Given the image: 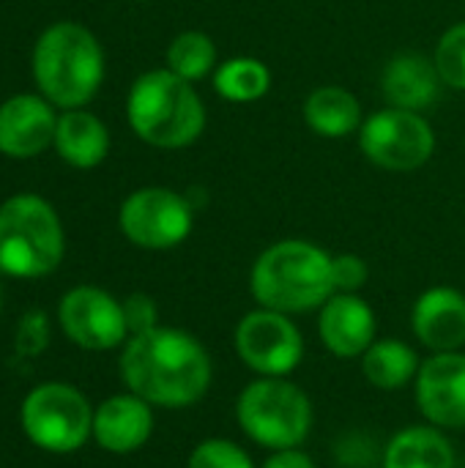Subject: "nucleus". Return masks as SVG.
Here are the masks:
<instances>
[{
  "label": "nucleus",
  "instance_id": "f257e3e1",
  "mask_svg": "<svg viewBox=\"0 0 465 468\" xmlns=\"http://www.w3.org/2000/svg\"><path fill=\"white\" fill-rule=\"evenodd\" d=\"M121 378L129 392L153 409L181 411L197 406L214 384L208 348L186 329L153 326L132 335L121 351Z\"/></svg>",
  "mask_w": 465,
  "mask_h": 468
},
{
  "label": "nucleus",
  "instance_id": "f03ea898",
  "mask_svg": "<svg viewBox=\"0 0 465 468\" xmlns=\"http://www.w3.org/2000/svg\"><path fill=\"white\" fill-rule=\"evenodd\" d=\"M249 293L258 307L285 315L321 310L337 291L332 255L304 239H285L266 247L249 271Z\"/></svg>",
  "mask_w": 465,
  "mask_h": 468
},
{
  "label": "nucleus",
  "instance_id": "7ed1b4c3",
  "mask_svg": "<svg viewBox=\"0 0 465 468\" xmlns=\"http://www.w3.org/2000/svg\"><path fill=\"white\" fill-rule=\"evenodd\" d=\"M132 132L156 148H186L206 129V104L189 80L153 69L134 80L126 99Z\"/></svg>",
  "mask_w": 465,
  "mask_h": 468
},
{
  "label": "nucleus",
  "instance_id": "20e7f679",
  "mask_svg": "<svg viewBox=\"0 0 465 468\" xmlns=\"http://www.w3.org/2000/svg\"><path fill=\"white\" fill-rule=\"evenodd\" d=\"M33 77L47 101L63 110H79L96 96L104 80L99 38L79 22L47 27L33 49Z\"/></svg>",
  "mask_w": 465,
  "mask_h": 468
},
{
  "label": "nucleus",
  "instance_id": "39448f33",
  "mask_svg": "<svg viewBox=\"0 0 465 468\" xmlns=\"http://www.w3.org/2000/svg\"><path fill=\"white\" fill-rule=\"evenodd\" d=\"M233 414L238 431L269 452L304 447L315 425L310 395L291 378L255 376L238 392Z\"/></svg>",
  "mask_w": 465,
  "mask_h": 468
},
{
  "label": "nucleus",
  "instance_id": "423d86ee",
  "mask_svg": "<svg viewBox=\"0 0 465 468\" xmlns=\"http://www.w3.org/2000/svg\"><path fill=\"white\" fill-rule=\"evenodd\" d=\"M66 239L55 208L38 195L0 206V271L19 280L47 277L63 261Z\"/></svg>",
  "mask_w": 465,
  "mask_h": 468
},
{
  "label": "nucleus",
  "instance_id": "0eeeda50",
  "mask_svg": "<svg viewBox=\"0 0 465 468\" xmlns=\"http://www.w3.org/2000/svg\"><path fill=\"white\" fill-rule=\"evenodd\" d=\"M22 431L44 452H77L93 436V406L69 384H41L22 403Z\"/></svg>",
  "mask_w": 465,
  "mask_h": 468
},
{
  "label": "nucleus",
  "instance_id": "6e6552de",
  "mask_svg": "<svg viewBox=\"0 0 465 468\" xmlns=\"http://www.w3.org/2000/svg\"><path fill=\"white\" fill-rule=\"evenodd\" d=\"M233 351L238 362L260 378H291L304 362L307 343L293 315L255 307L238 318Z\"/></svg>",
  "mask_w": 465,
  "mask_h": 468
},
{
  "label": "nucleus",
  "instance_id": "1a4fd4ad",
  "mask_svg": "<svg viewBox=\"0 0 465 468\" xmlns=\"http://www.w3.org/2000/svg\"><path fill=\"white\" fill-rule=\"evenodd\" d=\"M359 145L373 165L392 173H411L433 156L436 134L422 112L386 107L362 123Z\"/></svg>",
  "mask_w": 465,
  "mask_h": 468
},
{
  "label": "nucleus",
  "instance_id": "9d476101",
  "mask_svg": "<svg viewBox=\"0 0 465 468\" xmlns=\"http://www.w3.org/2000/svg\"><path fill=\"white\" fill-rule=\"evenodd\" d=\"M118 222L134 247L162 252L189 239L195 211L184 195L164 186H145L123 200Z\"/></svg>",
  "mask_w": 465,
  "mask_h": 468
},
{
  "label": "nucleus",
  "instance_id": "9b49d317",
  "mask_svg": "<svg viewBox=\"0 0 465 468\" xmlns=\"http://www.w3.org/2000/svg\"><path fill=\"white\" fill-rule=\"evenodd\" d=\"M63 335L85 351H112L129 340L123 302L96 285L71 288L58 307Z\"/></svg>",
  "mask_w": 465,
  "mask_h": 468
},
{
  "label": "nucleus",
  "instance_id": "f8f14e48",
  "mask_svg": "<svg viewBox=\"0 0 465 468\" xmlns=\"http://www.w3.org/2000/svg\"><path fill=\"white\" fill-rule=\"evenodd\" d=\"M422 420L447 433L465 431V351L430 354L414 381Z\"/></svg>",
  "mask_w": 465,
  "mask_h": 468
},
{
  "label": "nucleus",
  "instance_id": "ddd939ff",
  "mask_svg": "<svg viewBox=\"0 0 465 468\" xmlns=\"http://www.w3.org/2000/svg\"><path fill=\"white\" fill-rule=\"evenodd\" d=\"M321 346L337 359H362L378 340L375 310L359 293H334L318 310Z\"/></svg>",
  "mask_w": 465,
  "mask_h": 468
},
{
  "label": "nucleus",
  "instance_id": "4468645a",
  "mask_svg": "<svg viewBox=\"0 0 465 468\" xmlns=\"http://www.w3.org/2000/svg\"><path fill=\"white\" fill-rule=\"evenodd\" d=\"M55 104L33 96L19 93L0 104V154L11 159H30L47 151L55 143L58 115Z\"/></svg>",
  "mask_w": 465,
  "mask_h": 468
},
{
  "label": "nucleus",
  "instance_id": "2eb2a0df",
  "mask_svg": "<svg viewBox=\"0 0 465 468\" xmlns=\"http://www.w3.org/2000/svg\"><path fill=\"white\" fill-rule=\"evenodd\" d=\"M411 332L430 354L465 348V293L452 285L428 288L411 307Z\"/></svg>",
  "mask_w": 465,
  "mask_h": 468
},
{
  "label": "nucleus",
  "instance_id": "dca6fc26",
  "mask_svg": "<svg viewBox=\"0 0 465 468\" xmlns=\"http://www.w3.org/2000/svg\"><path fill=\"white\" fill-rule=\"evenodd\" d=\"M153 436V406L134 392L112 395L93 409V439L110 455H132Z\"/></svg>",
  "mask_w": 465,
  "mask_h": 468
},
{
  "label": "nucleus",
  "instance_id": "f3484780",
  "mask_svg": "<svg viewBox=\"0 0 465 468\" xmlns=\"http://www.w3.org/2000/svg\"><path fill=\"white\" fill-rule=\"evenodd\" d=\"M381 85L389 107L422 112L430 104H436L441 90V74L430 58L408 52L389 60Z\"/></svg>",
  "mask_w": 465,
  "mask_h": 468
},
{
  "label": "nucleus",
  "instance_id": "a211bd4d",
  "mask_svg": "<svg viewBox=\"0 0 465 468\" xmlns=\"http://www.w3.org/2000/svg\"><path fill=\"white\" fill-rule=\"evenodd\" d=\"M458 455L447 436V431L433 428L428 422L408 425L397 431L384 452H381V468H455Z\"/></svg>",
  "mask_w": 465,
  "mask_h": 468
},
{
  "label": "nucleus",
  "instance_id": "6ab92c4d",
  "mask_svg": "<svg viewBox=\"0 0 465 468\" xmlns=\"http://www.w3.org/2000/svg\"><path fill=\"white\" fill-rule=\"evenodd\" d=\"M55 148L63 162L71 167L88 170L104 162L110 154V132L107 126L88 110H66L58 118Z\"/></svg>",
  "mask_w": 465,
  "mask_h": 468
},
{
  "label": "nucleus",
  "instance_id": "aec40b11",
  "mask_svg": "<svg viewBox=\"0 0 465 468\" xmlns=\"http://www.w3.org/2000/svg\"><path fill=\"white\" fill-rule=\"evenodd\" d=\"M362 376L373 389L381 392H400L414 387L422 359L414 346L397 337H378L359 359Z\"/></svg>",
  "mask_w": 465,
  "mask_h": 468
},
{
  "label": "nucleus",
  "instance_id": "412c9836",
  "mask_svg": "<svg viewBox=\"0 0 465 468\" xmlns=\"http://www.w3.org/2000/svg\"><path fill=\"white\" fill-rule=\"evenodd\" d=\"M304 121L315 134L340 140L362 129V104L351 90L323 85L304 99Z\"/></svg>",
  "mask_w": 465,
  "mask_h": 468
},
{
  "label": "nucleus",
  "instance_id": "4be33fe9",
  "mask_svg": "<svg viewBox=\"0 0 465 468\" xmlns=\"http://www.w3.org/2000/svg\"><path fill=\"white\" fill-rule=\"evenodd\" d=\"M271 88V71L258 58H230L214 71V90L236 104L258 101Z\"/></svg>",
  "mask_w": 465,
  "mask_h": 468
},
{
  "label": "nucleus",
  "instance_id": "5701e85b",
  "mask_svg": "<svg viewBox=\"0 0 465 468\" xmlns=\"http://www.w3.org/2000/svg\"><path fill=\"white\" fill-rule=\"evenodd\" d=\"M217 66V44L200 30H184L167 47V69L189 82L208 77Z\"/></svg>",
  "mask_w": 465,
  "mask_h": 468
},
{
  "label": "nucleus",
  "instance_id": "b1692460",
  "mask_svg": "<svg viewBox=\"0 0 465 468\" xmlns=\"http://www.w3.org/2000/svg\"><path fill=\"white\" fill-rule=\"evenodd\" d=\"M433 63H436L444 85H449L455 90H465V22L452 25L441 36Z\"/></svg>",
  "mask_w": 465,
  "mask_h": 468
},
{
  "label": "nucleus",
  "instance_id": "393cba45",
  "mask_svg": "<svg viewBox=\"0 0 465 468\" xmlns=\"http://www.w3.org/2000/svg\"><path fill=\"white\" fill-rule=\"evenodd\" d=\"M186 468H258L249 452L230 439H206L189 452Z\"/></svg>",
  "mask_w": 465,
  "mask_h": 468
},
{
  "label": "nucleus",
  "instance_id": "a878e982",
  "mask_svg": "<svg viewBox=\"0 0 465 468\" xmlns=\"http://www.w3.org/2000/svg\"><path fill=\"white\" fill-rule=\"evenodd\" d=\"M332 277L337 293H359L370 280V266L354 252L332 255Z\"/></svg>",
  "mask_w": 465,
  "mask_h": 468
},
{
  "label": "nucleus",
  "instance_id": "bb28decb",
  "mask_svg": "<svg viewBox=\"0 0 465 468\" xmlns=\"http://www.w3.org/2000/svg\"><path fill=\"white\" fill-rule=\"evenodd\" d=\"M123 315H126V326H129V337L132 335H143L153 326H159V307L151 296L145 293H132L123 302Z\"/></svg>",
  "mask_w": 465,
  "mask_h": 468
},
{
  "label": "nucleus",
  "instance_id": "cd10ccee",
  "mask_svg": "<svg viewBox=\"0 0 465 468\" xmlns=\"http://www.w3.org/2000/svg\"><path fill=\"white\" fill-rule=\"evenodd\" d=\"M49 340V324H47V315L44 313H27L22 321H19V329H16V348L19 354L25 356H33L38 354Z\"/></svg>",
  "mask_w": 465,
  "mask_h": 468
},
{
  "label": "nucleus",
  "instance_id": "c85d7f7f",
  "mask_svg": "<svg viewBox=\"0 0 465 468\" xmlns=\"http://www.w3.org/2000/svg\"><path fill=\"white\" fill-rule=\"evenodd\" d=\"M258 468H318L315 461L301 450H277V452H269V458L260 463Z\"/></svg>",
  "mask_w": 465,
  "mask_h": 468
},
{
  "label": "nucleus",
  "instance_id": "c756f323",
  "mask_svg": "<svg viewBox=\"0 0 465 468\" xmlns=\"http://www.w3.org/2000/svg\"><path fill=\"white\" fill-rule=\"evenodd\" d=\"M0 307H3V288H0Z\"/></svg>",
  "mask_w": 465,
  "mask_h": 468
}]
</instances>
